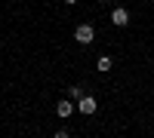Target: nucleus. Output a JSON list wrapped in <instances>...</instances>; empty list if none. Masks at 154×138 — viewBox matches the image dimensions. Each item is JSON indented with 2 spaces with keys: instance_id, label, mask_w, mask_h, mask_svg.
<instances>
[{
  "instance_id": "nucleus-3",
  "label": "nucleus",
  "mask_w": 154,
  "mask_h": 138,
  "mask_svg": "<svg viewBox=\"0 0 154 138\" xmlns=\"http://www.w3.org/2000/svg\"><path fill=\"white\" fill-rule=\"evenodd\" d=\"M111 22L117 25V28H126V25H130V12H126L123 6H114V12H111Z\"/></svg>"
},
{
  "instance_id": "nucleus-7",
  "label": "nucleus",
  "mask_w": 154,
  "mask_h": 138,
  "mask_svg": "<svg viewBox=\"0 0 154 138\" xmlns=\"http://www.w3.org/2000/svg\"><path fill=\"white\" fill-rule=\"evenodd\" d=\"M65 3H77V0H65Z\"/></svg>"
},
{
  "instance_id": "nucleus-6",
  "label": "nucleus",
  "mask_w": 154,
  "mask_h": 138,
  "mask_svg": "<svg viewBox=\"0 0 154 138\" xmlns=\"http://www.w3.org/2000/svg\"><path fill=\"white\" fill-rule=\"evenodd\" d=\"M68 95H71V98H74V101H77V98H80V95H83V89H80V86H71V89H68Z\"/></svg>"
},
{
  "instance_id": "nucleus-4",
  "label": "nucleus",
  "mask_w": 154,
  "mask_h": 138,
  "mask_svg": "<svg viewBox=\"0 0 154 138\" xmlns=\"http://www.w3.org/2000/svg\"><path fill=\"white\" fill-rule=\"evenodd\" d=\"M56 114L59 117H71L74 114V98H62V101L56 104Z\"/></svg>"
},
{
  "instance_id": "nucleus-5",
  "label": "nucleus",
  "mask_w": 154,
  "mask_h": 138,
  "mask_svg": "<svg viewBox=\"0 0 154 138\" xmlns=\"http://www.w3.org/2000/svg\"><path fill=\"white\" fill-rule=\"evenodd\" d=\"M96 68H99L102 74H108V71H111V58H108V55H102V58L96 61Z\"/></svg>"
},
{
  "instance_id": "nucleus-2",
  "label": "nucleus",
  "mask_w": 154,
  "mask_h": 138,
  "mask_svg": "<svg viewBox=\"0 0 154 138\" xmlns=\"http://www.w3.org/2000/svg\"><path fill=\"white\" fill-rule=\"evenodd\" d=\"M77 107H80V114L89 117V114H96V107H99V104H96V98H93V95H80V98H77Z\"/></svg>"
},
{
  "instance_id": "nucleus-1",
  "label": "nucleus",
  "mask_w": 154,
  "mask_h": 138,
  "mask_svg": "<svg viewBox=\"0 0 154 138\" xmlns=\"http://www.w3.org/2000/svg\"><path fill=\"white\" fill-rule=\"evenodd\" d=\"M93 37H96V31H93V25H77V28H74V40H77V43H83V46H89V43H93Z\"/></svg>"
}]
</instances>
